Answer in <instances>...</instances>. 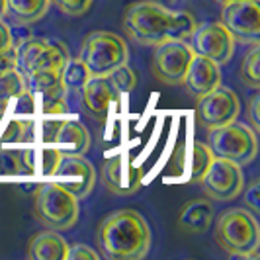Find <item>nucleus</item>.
Returning a JSON list of instances; mask_svg holds the SVG:
<instances>
[{"label":"nucleus","mask_w":260,"mask_h":260,"mask_svg":"<svg viewBox=\"0 0 260 260\" xmlns=\"http://www.w3.org/2000/svg\"><path fill=\"white\" fill-rule=\"evenodd\" d=\"M258 106H260V94H252V98L248 100V119H250V129L256 135L260 133V117H258Z\"/></svg>","instance_id":"33"},{"label":"nucleus","mask_w":260,"mask_h":260,"mask_svg":"<svg viewBox=\"0 0 260 260\" xmlns=\"http://www.w3.org/2000/svg\"><path fill=\"white\" fill-rule=\"evenodd\" d=\"M24 172L22 156L18 151L0 149V176H18Z\"/></svg>","instance_id":"29"},{"label":"nucleus","mask_w":260,"mask_h":260,"mask_svg":"<svg viewBox=\"0 0 260 260\" xmlns=\"http://www.w3.org/2000/svg\"><path fill=\"white\" fill-rule=\"evenodd\" d=\"M194 57L188 41H162L155 45L151 69L160 82L165 84H182L188 65Z\"/></svg>","instance_id":"12"},{"label":"nucleus","mask_w":260,"mask_h":260,"mask_svg":"<svg viewBox=\"0 0 260 260\" xmlns=\"http://www.w3.org/2000/svg\"><path fill=\"white\" fill-rule=\"evenodd\" d=\"M78 59L88 69L90 77H108L116 67L127 63L129 47L125 39L114 31H92L82 41Z\"/></svg>","instance_id":"4"},{"label":"nucleus","mask_w":260,"mask_h":260,"mask_svg":"<svg viewBox=\"0 0 260 260\" xmlns=\"http://www.w3.org/2000/svg\"><path fill=\"white\" fill-rule=\"evenodd\" d=\"M104 182L112 194L131 196L143 186V170L133 162L127 153H119L106 160Z\"/></svg>","instance_id":"15"},{"label":"nucleus","mask_w":260,"mask_h":260,"mask_svg":"<svg viewBox=\"0 0 260 260\" xmlns=\"http://www.w3.org/2000/svg\"><path fill=\"white\" fill-rule=\"evenodd\" d=\"M108 80H110V84L114 86V90H116L117 94H129V92L137 86V77H135V73L127 67V63L116 67V69L108 75Z\"/></svg>","instance_id":"28"},{"label":"nucleus","mask_w":260,"mask_h":260,"mask_svg":"<svg viewBox=\"0 0 260 260\" xmlns=\"http://www.w3.org/2000/svg\"><path fill=\"white\" fill-rule=\"evenodd\" d=\"M192 14L176 12L169 6H160L153 0H143L127 6L123 14L125 36L145 47H155L162 41H186L196 29Z\"/></svg>","instance_id":"1"},{"label":"nucleus","mask_w":260,"mask_h":260,"mask_svg":"<svg viewBox=\"0 0 260 260\" xmlns=\"http://www.w3.org/2000/svg\"><path fill=\"white\" fill-rule=\"evenodd\" d=\"M219 2H229V0H219Z\"/></svg>","instance_id":"38"},{"label":"nucleus","mask_w":260,"mask_h":260,"mask_svg":"<svg viewBox=\"0 0 260 260\" xmlns=\"http://www.w3.org/2000/svg\"><path fill=\"white\" fill-rule=\"evenodd\" d=\"M96 243L108 260H141L153 243L151 227L135 209H116L98 225Z\"/></svg>","instance_id":"2"},{"label":"nucleus","mask_w":260,"mask_h":260,"mask_svg":"<svg viewBox=\"0 0 260 260\" xmlns=\"http://www.w3.org/2000/svg\"><path fill=\"white\" fill-rule=\"evenodd\" d=\"M67 241L59 231H41L34 235L27 243V258L29 260H67Z\"/></svg>","instance_id":"19"},{"label":"nucleus","mask_w":260,"mask_h":260,"mask_svg":"<svg viewBox=\"0 0 260 260\" xmlns=\"http://www.w3.org/2000/svg\"><path fill=\"white\" fill-rule=\"evenodd\" d=\"M43 141L59 153L67 155H82L90 149V133L88 129L75 119H61V121H47L43 125Z\"/></svg>","instance_id":"14"},{"label":"nucleus","mask_w":260,"mask_h":260,"mask_svg":"<svg viewBox=\"0 0 260 260\" xmlns=\"http://www.w3.org/2000/svg\"><path fill=\"white\" fill-rule=\"evenodd\" d=\"M8 47H14V36L10 26L4 24V20L0 18V51L2 49H8Z\"/></svg>","instance_id":"35"},{"label":"nucleus","mask_w":260,"mask_h":260,"mask_svg":"<svg viewBox=\"0 0 260 260\" xmlns=\"http://www.w3.org/2000/svg\"><path fill=\"white\" fill-rule=\"evenodd\" d=\"M239 114H241L239 96L227 86L219 84L217 88L198 98L196 116H198V123L206 129H215L227 123H233L237 121Z\"/></svg>","instance_id":"9"},{"label":"nucleus","mask_w":260,"mask_h":260,"mask_svg":"<svg viewBox=\"0 0 260 260\" xmlns=\"http://www.w3.org/2000/svg\"><path fill=\"white\" fill-rule=\"evenodd\" d=\"M213 204L208 198L192 200L182 208L178 215V225L184 233L204 235L213 223Z\"/></svg>","instance_id":"18"},{"label":"nucleus","mask_w":260,"mask_h":260,"mask_svg":"<svg viewBox=\"0 0 260 260\" xmlns=\"http://www.w3.org/2000/svg\"><path fill=\"white\" fill-rule=\"evenodd\" d=\"M260 47L258 43L252 45V49L245 55L243 63H241V80L245 82V86L248 88H258L260 86Z\"/></svg>","instance_id":"26"},{"label":"nucleus","mask_w":260,"mask_h":260,"mask_svg":"<svg viewBox=\"0 0 260 260\" xmlns=\"http://www.w3.org/2000/svg\"><path fill=\"white\" fill-rule=\"evenodd\" d=\"M34 211L47 229L67 231L78 221V198L55 182L41 184L36 192Z\"/></svg>","instance_id":"5"},{"label":"nucleus","mask_w":260,"mask_h":260,"mask_svg":"<svg viewBox=\"0 0 260 260\" xmlns=\"http://www.w3.org/2000/svg\"><path fill=\"white\" fill-rule=\"evenodd\" d=\"M182 84L190 96L200 98L221 84V69L215 61H211L208 57L194 55L184 75Z\"/></svg>","instance_id":"16"},{"label":"nucleus","mask_w":260,"mask_h":260,"mask_svg":"<svg viewBox=\"0 0 260 260\" xmlns=\"http://www.w3.org/2000/svg\"><path fill=\"white\" fill-rule=\"evenodd\" d=\"M80 92H82V104L86 108V112L98 119H104L108 116L110 106L117 102L121 96L114 90L108 77H90L86 80V84L80 88Z\"/></svg>","instance_id":"17"},{"label":"nucleus","mask_w":260,"mask_h":260,"mask_svg":"<svg viewBox=\"0 0 260 260\" xmlns=\"http://www.w3.org/2000/svg\"><path fill=\"white\" fill-rule=\"evenodd\" d=\"M186 41L194 55L208 57L219 67L229 63L235 53V39L221 22H206L196 26Z\"/></svg>","instance_id":"11"},{"label":"nucleus","mask_w":260,"mask_h":260,"mask_svg":"<svg viewBox=\"0 0 260 260\" xmlns=\"http://www.w3.org/2000/svg\"><path fill=\"white\" fill-rule=\"evenodd\" d=\"M208 147L213 156L233 160L239 167H247L256 156L258 137L248 125L233 121L215 129H208Z\"/></svg>","instance_id":"6"},{"label":"nucleus","mask_w":260,"mask_h":260,"mask_svg":"<svg viewBox=\"0 0 260 260\" xmlns=\"http://www.w3.org/2000/svg\"><path fill=\"white\" fill-rule=\"evenodd\" d=\"M18 71L26 77L34 71H61L69 51L61 41L47 38H27L16 45Z\"/></svg>","instance_id":"7"},{"label":"nucleus","mask_w":260,"mask_h":260,"mask_svg":"<svg viewBox=\"0 0 260 260\" xmlns=\"http://www.w3.org/2000/svg\"><path fill=\"white\" fill-rule=\"evenodd\" d=\"M6 16V0H0V18Z\"/></svg>","instance_id":"37"},{"label":"nucleus","mask_w":260,"mask_h":260,"mask_svg":"<svg viewBox=\"0 0 260 260\" xmlns=\"http://www.w3.org/2000/svg\"><path fill=\"white\" fill-rule=\"evenodd\" d=\"M217 245L235 258H258L260 225L245 208L225 209L215 219Z\"/></svg>","instance_id":"3"},{"label":"nucleus","mask_w":260,"mask_h":260,"mask_svg":"<svg viewBox=\"0 0 260 260\" xmlns=\"http://www.w3.org/2000/svg\"><path fill=\"white\" fill-rule=\"evenodd\" d=\"M26 77L18 71V69H10L0 73V106H4L10 100L16 98H24L27 96Z\"/></svg>","instance_id":"23"},{"label":"nucleus","mask_w":260,"mask_h":260,"mask_svg":"<svg viewBox=\"0 0 260 260\" xmlns=\"http://www.w3.org/2000/svg\"><path fill=\"white\" fill-rule=\"evenodd\" d=\"M22 156V165H24V172H31V174H41L45 178L51 176L55 170L61 153L57 149H53L49 145L45 147H34V149H26L20 153Z\"/></svg>","instance_id":"20"},{"label":"nucleus","mask_w":260,"mask_h":260,"mask_svg":"<svg viewBox=\"0 0 260 260\" xmlns=\"http://www.w3.org/2000/svg\"><path fill=\"white\" fill-rule=\"evenodd\" d=\"M245 190V198H243V202H245V209H248L252 215H256L260 209V182L258 180H254V182L250 184L248 188H243Z\"/></svg>","instance_id":"32"},{"label":"nucleus","mask_w":260,"mask_h":260,"mask_svg":"<svg viewBox=\"0 0 260 260\" xmlns=\"http://www.w3.org/2000/svg\"><path fill=\"white\" fill-rule=\"evenodd\" d=\"M51 182L63 186L71 194L82 200L88 198L94 184H96V170L90 160H86L82 155H67L61 153L59 162L51 172Z\"/></svg>","instance_id":"13"},{"label":"nucleus","mask_w":260,"mask_h":260,"mask_svg":"<svg viewBox=\"0 0 260 260\" xmlns=\"http://www.w3.org/2000/svg\"><path fill=\"white\" fill-rule=\"evenodd\" d=\"M51 6V0H6V14L18 24H34L41 20Z\"/></svg>","instance_id":"22"},{"label":"nucleus","mask_w":260,"mask_h":260,"mask_svg":"<svg viewBox=\"0 0 260 260\" xmlns=\"http://www.w3.org/2000/svg\"><path fill=\"white\" fill-rule=\"evenodd\" d=\"M26 86L27 92L38 94L41 98L61 96L67 92L61 82V71H34L26 75Z\"/></svg>","instance_id":"21"},{"label":"nucleus","mask_w":260,"mask_h":260,"mask_svg":"<svg viewBox=\"0 0 260 260\" xmlns=\"http://www.w3.org/2000/svg\"><path fill=\"white\" fill-rule=\"evenodd\" d=\"M153 2H156V4H160V6H174L178 0H153Z\"/></svg>","instance_id":"36"},{"label":"nucleus","mask_w":260,"mask_h":260,"mask_svg":"<svg viewBox=\"0 0 260 260\" xmlns=\"http://www.w3.org/2000/svg\"><path fill=\"white\" fill-rule=\"evenodd\" d=\"M213 160V153L206 143H194L190 153V182H200Z\"/></svg>","instance_id":"27"},{"label":"nucleus","mask_w":260,"mask_h":260,"mask_svg":"<svg viewBox=\"0 0 260 260\" xmlns=\"http://www.w3.org/2000/svg\"><path fill=\"white\" fill-rule=\"evenodd\" d=\"M18 69V57H16V47H8L0 51V73Z\"/></svg>","instance_id":"34"},{"label":"nucleus","mask_w":260,"mask_h":260,"mask_svg":"<svg viewBox=\"0 0 260 260\" xmlns=\"http://www.w3.org/2000/svg\"><path fill=\"white\" fill-rule=\"evenodd\" d=\"M94 0H51V4L57 6V10H61L67 16H82L90 10Z\"/></svg>","instance_id":"30"},{"label":"nucleus","mask_w":260,"mask_h":260,"mask_svg":"<svg viewBox=\"0 0 260 260\" xmlns=\"http://www.w3.org/2000/svg\"><path fill=\"white\" fill-rule=\"evenodd\" d=\"M200 184L209 200L213 202H231L243 194L245 176L243 169L227 158L213 156L211 165L200 178Z\"/></svg>","instance_id":"8"},{"label":"nucleus","mask_w":260,"mask_h":260,"mask_svg":"<svg viewBox=\"0 0 260 260\" xmlns=\"http://www.w3.org/2000/svg\"><path fill=\"white\" fill-rule=\"evenodd\" d=\"M221 24L235 41L254 45L260 41V0L221 2Z\"/></svg>","instance_id":"10"},{"label":"nucleus","mask_w":260,"mask_h":260,"mask_svg":"<svg viewBox=\"0 0 260 260\" xmlns=\"http://www.w3.org/2000/svg\"><path fill=\"white\" fill-rule=\"evenodd\" d=\"M100 252H96L94 248H90L88 245L82 243H75L69 245L67 248V260H100Z\"/></svg>","instance_id":"31"},{"label":"nucleus","mask_w":260,"mask_h":260,"mask_svg":"<svg viewBox=\"0 0 260 260\" xmlns=\"http://www.w3.org/2000/svg\"><path fill=\"white\" fill-rule=\"evenodd\" d=\"M27 123L24 119L10 117L6 110H0V147L18 145L26 139Z\"/></svg>","instance_id":"24"},{"label":"nucleus","mask_w":260,"mask_h":260,"mask_svg":"<svg viewBox=\"0 0 260 260\" xmlns=\"http://www.w3.org/2000/svg\"><path fill=\"white\" fill-rule=\"evenodd\" d=\"M88 78H90V73L78 57L77 59H73V57L67 59V63L61 69V82H63L65 90H80Z\"/></svg>","instance_id":"25"}]
</instances>
